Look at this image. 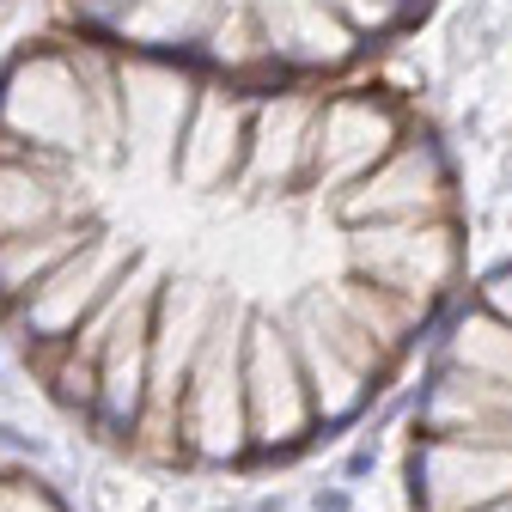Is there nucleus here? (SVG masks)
Returning <instances> with one entry per match:
<instances>
[{
	"mask_svg": "<svg viewBox=\"0 0 512 512\" xmlns=\"http://www.w3.org/2000/svg\"><path fill=\"white\" fill-rule=\"evenodd\" d=\"M403 482L409 512H512V256L439 317Z\"/></svg>",
	"mask_w": 512,
	"mask_h": 512,
	"instance_id": "7ed1b4c3",
	"label": "nucleus"
},
{
	"mask_svg": "<svg viewBox=\"0 0 512 512\" xmlns=\"http://www.w3.org/2000/svg\"><path fill=\"white\" fill-rule=\"evenodd\" d=\"M439 0H68V31L238 86H348Z\"/></svg>",
	"mask_w": 512,
	"mask_h": 512,
	"instance_id": "f03ea898",
	"label": "nucleus"
},
{
	"mask_svg": "<svg viewBox=\"0 0 512 512\" xmlns=\"http://www.w3.org/2000/svg\"><path fill=\"white\" fill-rule=\"evenodd\" d=\"M0 512H74V500L61 494L31 458L0 452Z\"/></svg>",
	"mask_w": 512,
	"mask_h": 512,
	"instance_id": "20e7f679",
	"label": "nucleus"
},
{
	"mask_svg": "<svg viewBox=\"0 0 512 512\" xmlns=\"http://www.w3.org/2000/svg\"><path fill=\"white\" fill-rule=\"evenodd\" d=\"M439 128L49 31L0 68V336L92 445L256 476L342 439L464 293Z\"/></svg>",
	"mask_w": 512,
	"mask_h": 512,
	"instance_id": "f257e3e1",
	"label": "nucleus"
}]
</instances>
